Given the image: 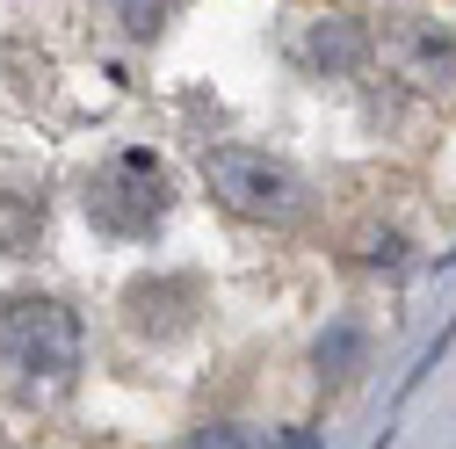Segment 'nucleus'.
Instances as JSON below:
<instances>
[{"label": "nucleus", "mask_w": 456, "mask_h": 449, "mask_svg": "<svg viewBox=\"0 0 456 449\" xmlns=\"http://www.w3.org/2000/svg\"><path fill=\"white\" fill-rule=\"evenodd\" d=\"M305 59H312L319 73H355V66L370 59V29L348 22V15H312V22H305Z\"/></svg>", "instance_id": "obj_6"}, {"label": "nucleus", "mask_w": 456, "mask_h": 449, "mask_svg": "<svg viewBox=\"0 0 456 449\" xmlns=\"http://www.w3.org/2000/svg\"><path fill=\"white\" fill-rule=\"evenodd\" d=\"M87 363V333L73 305L59 298H15L0 312V399L15 406H59L80 384Z\"/></svg>", "instance_id": "obj_1"}, {"label": "nucleus", "mask_w": 456, "mask_h": 449, "mask_svg": "<svg viewBox=\"0 0 456 449\" xmlns=\"http://www.w3.org/2000/svg\"><path fill=\"white\" fill-rule=\"evenodd\" d=\"M203 182L224 210L240 217H297L305 210V182L290 159H268L254 145H210L203 152Z\"/></svg>", "instance_id": "obj_3"}, {"label": "nucleus", "mask_w": 456, "mask_h": 449, "mask_svg": "<svg viewBox=\"0 0 456 449\" xmlns=\"http://www.w3.org/2000/svg\"><path fill=\"white\" fill-rule=\"evenodd\" d=\"M37 233H44V203H29V196H0V247L22 254Z\"/></svg>", "instance_id": "obj_8"}, {"label": "nucleus", "mask_w": 456, "mask_h": 449, "mask_svg": "<svg viewBox=\"0 0 456 449\" xmlns=\"http://www.w3.org/2000/svg\"><path fill=\"white\" fill-rule=\"evenodd\" d=\"M384 59H391L398 80L420 87V94L456 87V37H449L442 22H398V29L384 37Z\"/></svg>", "instance_id": "obj_5"}, {"label": "nucleus", "mask_w": 456, "mask_h": 449, "mask_svg": "<svg viewBox=\"0 0 456 449\" xmlns=\"http://www.w3.org/2000/svg\"><path fill=\"white\" fill-rule=\"evenodd\" d=\"M312 363H319V377H355V363H362V333L355 326H333V333H319V348H312Z\"/></svg>", "instance_id": "obj_7"}, {"label": "nucleus", "mask_w": 456, "mask_h": 449, "mask_svg": "<svg viewBox=\"0 0 456 449\" xmlns=\"http://www.w3.org/2000/svg\"><path fill=\"white\" fill-rule=\"evenodd\" d=\"M167 217V167L152 152H117L109 167H94L87 182V224L109 240H145L152 224Z\"/></svg>", "instance_id": "obj_2"}, {"label": "nucleus", "mask_w": 456, "mask_h": 449, "mask_svg": "<svg viewBox=\"0 0 456 449\" xmlns=\"http://www.w3.org/2000/svg\"><path fill=\"white\" fill-rule=\"evenodd\" d=\"M159 15H167V0H124V29H131V37H152Z\"/></svg>", "instance_id": "obj_10"}, {"label": "nucleus", "mask_w": 456, "mask_h": 449, "mask_svg": "<svg viewBox=\"0 0 456 449\" xmlns=\"http://www.w3.org/2000/svg\"><path fill=\"white\" fill-rule=\"evenodd\" d=\"M124 319L145 333V341H175L203 319V283L196 275H138L124 290Z\"/></svg>", "instance_id": "obj_4"}, {"label": "nucleus", "mask_w": 456, "mask_h": 449, "mask_svg": "<svg viewBox=\"0 0 456 449\" xmlns=\"http://www.w3.org/2000/svg\"><path fill=\"white\" fill-rule=\"evenodd\" d=\"M182 449H247V428L240 420H203L182 435Z\"/></svg>", "instance_id": "obj_9"}, {"label": "nucleus", "mask_w": 456, "mask_h": 449, "mask_svg": "<svg viewBox=\"0 0 456 449\" xmlns=\"http://www.w3.org/2000/svg\"><path fill=\"white\" fill-rule=\"evenodd\" d=\"M268 449H319V435L312 428H282V435H268Z\"/></svg>", "instance_id": "obj_11"}]
</instances>
